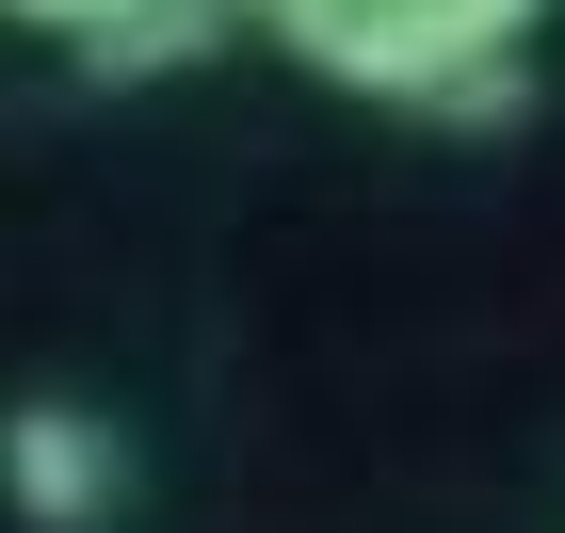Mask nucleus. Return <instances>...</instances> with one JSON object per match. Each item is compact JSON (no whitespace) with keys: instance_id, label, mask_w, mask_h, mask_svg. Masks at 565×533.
<instances>
[{"instance_id":"obj_1","label":"nucleus","mask_w":565,"mask_h":533,"mask_svg":"<svg viewBox=\"0 0 565 533\" xmlns=\"http://www.w3.org/2000/svg\"><path fill=\"white\" fill-rule=\"evenodd\" d=\"M533 33L550 0H259V49H291L340 97H388L420 130H501L533 97Z\"/></svg>"},{"instance_id":"obj_2","label":"nucleus","mask_w":565,"mask_h":533,"mask_svg":"<svg viewBox=\"0 0 565 533\" xmlns=\"http://www.w3.org/2000/svg\"><path fill=\"white\" fill-rule=\"evenodd\" d=\"M0 501H17V533H114V501H130L114 404H82V388L0 404Z\"/></svg>"},{"instance_id":"obj_3","label":"nucleus","mask_w":565,"mask_h":533,"mask_svg":"<svg viewBox=\"0 0 565 533\" xmlns=\"http://www.w3.org/2000/svg\"><path fill=\"white\" fill-rule=\"evenodd\" d=\"M243 33H259V0H114L65 65H82V82H194V65L243 49Z\"/></svg>"},{"instance_id":"obj_4","label":"nucleus","mask_w":565,"mask_h":533,"mask_svg":"<svg viewBox=\"0 0 565 533\" xmlns=\"http://www.w3.org/2000/svg\"><path fill=\"white\" fill-rule=\"evenodd\" d=\"M0 17H17V33H49V49H82L97 17H114V0H0Z\"/></svg>"}]
</instances>
